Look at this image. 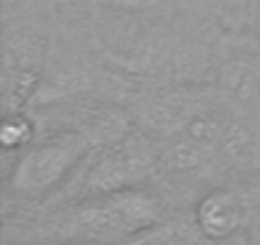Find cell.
Here are the masks:
<instances>
[{"instance_id": "cell-1", "label": "cell", "mask_w": 260, "mask_h": 245, "mask_svg": "<svg viewBox=\"0 0 260 245\" xmlns=\"http://www.w3.org/2000/svg\"><path fill=\"white\" fill-rule=\"evenodd\" d=\"M158 199L138 187L82 197L64 207L49 232L61 242H122L148 232L158 222Z\"/></svg>"}, {"instance_id": "cell-2", "label": "cell", "mask_w": 260, "mask_h": 245, "mask_svg": "<svg viewBox=\"0 0 260 245\" xmlns=\"http://www.w3.org/2000/svg\"><path fill=\"white\" fill-rule=\"evenodd\" d=\"M110 138H115V133L72 131L26 148L11 171V189L21 197L49 194L64 184L82 164H87V159Z\"/></svg>"}, {"instance_id": "cell-3", "label": "cell", "mask_w": 260, "mask_h": 245, "mask_svg": "<svg viewBox=\"0 0 260 245\" xmlns=\"http://www.w3.org/2000/svg\"><path fill=\"white\" fill-rule=\"evenodd\" d=\"M87 164L89 169L82 176V192H79L82 197L136 187L151 174L153 154L141 141H133V138L117 141L115 136L107 143H102L87 159Z\"/></svg>"}, {"instance_id": "cell-4", "label": "cell", "mask_w": 260, "mask_h": 245, "mask_svg": "<svg viewBox=\"0 0 260 245\" xmlns=\"http://www.w3.org/2000/svg\"><path fill=\"white\" fill-rule=\"evenodd\" d=\"M197 225L207 240H224L240 230L245 220L242 199L230 189H214L197 204Z\"/></svg>"}, {"instance_id": "cell-5", "label": "cell", "mask_w": 260, "mask_h": 245, "mask_svg": "<svg viewBox=\"0 0 260 245\" xmlns=\"http://www.w3.org/2000/svg\"><path fill=\"white\" fill-rule=\"evenodd\" d=\"M31 141V126L21 112H8L3 122V146L6 148H23Z\"/></svg>"}, {"instance_id": "cell-6", "label": "cell", "mask_w": 260, "mask_h": 245, "mask_svg": "<svg viewBox=\"0 0 260 245\" xmlns=\"http://www.w3.org/2000/svg\"><path fill=\"white\" fill-rule=\"evenodd\" d=\"M110 3L117 8H127V11H143V8L153 6L156 0H110Z\"/></svg>"}]
</instances>
